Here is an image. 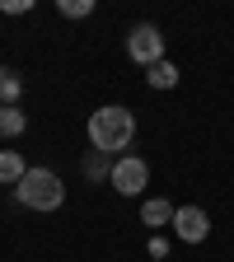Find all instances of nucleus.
<instances>
[{
	"mask_svg": "<svg viewBox=\"0 0 234 262\" xmlns=\"http://www.w3.org/2000/svg\"><path fill=\"white\" fill-rule=\"evenodd\" d=\"M174 211H178V206H169L164 196H150V202L141 206V220H145L150 229H159V225H174Z\"/></svg>",
	"mask_w": 234,
	"mask_h": 262,
	"instance_id": "7",
	"label": "nucleus"
},
{
	"mask_svg": "<svg viewBox=\"0 0 234 262\" xmlns=\"http://www.w3.org/2000/svg\"><path fill=\"white\" fill-rule=\"evenodd\" d=\"M24 131H28V117L19 113V108H0V136H24Z\"/></svg>",
	"mask_w": 234,
	"mask_h": 262,
	"instance_id": "9",
	"label": "nucleus"
},
{
	"mask_svg": "<svg viewBox=\"0 0 234 262\" xmlns=\"http://www.w3.org/2000/svg\"><path fill=\"white\" fill-rule=\"evenodd\" d=\"M84 136H89V145H94L98 155L122 159V150L136 141V117H131V108H122V103H103V108L89 113Z\"/></svg>",
	"mask_w": 234,
	"mask_h": 262,
	"instance_id": "1",
	"label": "nucleus"
},
{
	"mask_svg": "<svg viewBox=\"0 0 234 262\" xmlns=\"http://www.w3.org/2000/svg\"><path fill=\"white\" fill-rule=\"evenodd\" d=\"M5 75H10V71H5V66H0V80H5Z\"/></svg>",
	"mask_w": 234,
	"mask_h": 262,
	"instance_id": "14",
	"label": "nucleus"
},
{
	"mask_svg": "<svg viewBox=\"0 0 234 262\" xmlns=\"http://www.w3.org/2000/svg\"><path fill=\"white\" fill-rule=\"evenodd\" d=\"M126 56L136 61V66H145V71L159 66L164 61V33L155 24H136V28L126 33Z\"/></svg>",
	"mask_w": 234,
	"mask_h": 262,
	"instance_id": "4",
	"label": "nucleus"
},
{
	"mask_svg": "<svg viewBox=\"0 0 234 262\" xmlns=\"http://www.w3.org/2000/svg\"><path fill=\"white\" fill-rule=\"evenodd\" d=\"M33 0H0V14H28Z\"/></svg>",
	"mask_w": 234,
	"mask_h": 262,
	"instance_id": "13",
	"label": "nucleus"
},
{
	"mask_svg": "<svg viewBox=\"0 0 234 262\" xmlns=\"http://www.w3.org/2000/svg\"><path fill=\"white\" fill-rule=\"evenodd\" d=\"M84 173H89V178H108V173H113L108 155H98V150H94V155H89V164H84Z\"/></svg>",
	"mask_w": 234,
	"mask_h": 262,
	"instance_id": "12",
	"label": "nucleus"
},
{
	"mask_svg": "<svg viewBox=\"0 0 234 262\" xmlns=\"http://www.w3.org/2000/svg\"><path fill=\"white\" fill-rule=\"evenodd\" d=\"M19 94H24V84L14 75H5L0 80V108H19Z\"/></svg>",
	"mask_w": 234,
	"mask_h": 262,
	"instance_id": "10",
	"label": "nucleus"
},
{
	"mask_svg": "<svg viewBox=\"0 0 234 262\" xmlns=\"http://www.w3.org/2000/svg\"><path fill=\"white\" fill-rule=\"evenodd\" d=\"M61 14L66 19H89L94 14V0H61Z\"/></svg>",
	"mask_w": 234,
	"mask_h": 262,
	"instance_id": "11",
	"label": "nucleus"
},
{
	"mask_svg": "<svg viewBox=\"0 0 234 262\" xmlns=\"http://www.w3.org/2000/svg\"><path fill=\"white\" fill-rule=\"evenodd\" d=\"M174 234H178L183 244H202V239L211 234V215H206L202 206H178V211H174Z\"/></svg>",
	"mask_w": 234,
	"mask_h": 262,
	"instance_id": "5",
	"label": "nucleus"
},
{
	"mask_svg": "<svg viewBox=\"0 0 234 262\" xmlns=\"http://www.w3.org/2000/svg\"><path fill=\"white\" fill-rule=\"evenodd\" d=\"M145 84H150V89H174V84H178V66H174V61L150 66V71H145Z\"/></svg>",
	"mask_w": 234,
	"mask_h": 262,
	"instance_id": "8",
	"label": "nucleus"
},
{
	"mask_svg": "<svg viewBox=\"0 0 234 262\" xmlns=\"http://www.w3.org/2000/svg\"><path fill=\"white\" fill-rule=\"evenodd\" d=\"M108 183H113L122 196H141V192L150 187V164H145L141 155H122V159H113Z\"/></svg>",
	"mask_w": 234,
	"mask_h": 262,
	"instance_id": "3",
	"label": "nucleus"
},
{
	"mask_svg": "<svg viewBox=\"0 0 234 262\" xmlns=\"http://www.w3.org/2000/svg\"><path fill=\"white\" fill-rule=\"evenodd\" d=\"M24 173H28L24 155H19V150H0V183H5V187H19Z\"/></svg>",
	"mask_w": 234,
	"mask_h": 262,
	"instance_id": "6",
	"label": "nucleus"
},
{
	"mask_svg": "<svg viewBox=\"0 0 234 262\" xmlns=\"http://www.w3.org/2000/svg\"><path fill=\"white\" fill-rule=\"evenodd\" d=\"M14 196H19V206H28V211H56V206L66 202V183H61V173H52V169H28V173L19 178Z\"/></svg>",
	"mask_w": 234,
	"mask_h": 262,
	"instance_id": "2",
	"label": "nucleus"
}]
</instances>
